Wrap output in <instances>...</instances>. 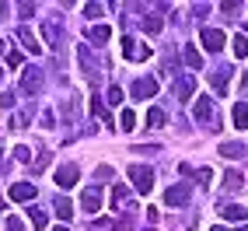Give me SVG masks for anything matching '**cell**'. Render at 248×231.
I'll return each mask as SVG.
<instances>
[{
	"instance_id": "cell-1",
	"label": "cell",
	"mask_w": 248,
	"mask_h": 231,
	"mask_svg": "<svg viewBox=\"0 0 248 231\" xmlns=\"http://www.w3.org/2000/svg\"><path fill=\"white\" fill-rule=\"evenodd\" d=\"M126 175H129V182H133L137 193H151L154 189V168L151 165H129Z\"/></svg>"
},
{
	"instance_id": "cell-2",
	"label": "cell",
	"mask_w": 248,
	"mask_h": 231,
	"mask_svg": "<svg viewBox=\"0 0 248 231\" xmlns=\"http://www.w3.org/2000/svg\"><path fill=\"white\" fill-rule=\"evenodd\" d=\"M42 42H46L49 49H60L63 42H67V35H63V25H60L56 18H46V21H42Z\"/></svg>"
},
{
	"instance_id": "cell-3",
	"label": "cell",
	"mask_w": 248,
	"mask_h": 231,
	"mask_svg": "<svg viewBox=\"0 0 248 231\" xmlns=\"http://www.w3.org/2000/svg\"><path fill=\"white\" fill-rule=\"evenodd\" d=\"M123 56L126 60H133V63H143V60H151V46H143V42H137V39H123Z\"/></svg>"
},
{
	"instance_id": "cell-4",
	"label": "cell",
	"mask_w": 248,
	"mask_h": 231,
	"mask_svg": "<svg viewBox=\"0 0 248 231\" xmlns=\"http://www.w3.org/2000/svg\"><path fill=\"white\" fill-rule=\"evenodd\" d=\"M102 203H105V196H102V186H88L84 189V196H80V207H84L88 214H98V210H102Z\"/></svg>"
},
{
	"instance_id": "cell-5",
	"label": "cell",
	"mask_w": 248,
	"mask_h": 231,
	"mask_svg": "<svg viewBox=\"0 0 248 231\" xmlns=\"http://www.w3.org/2000/svg\"><path fill=\"white\" fill-rule=\"evenodd\" d=\"M200 42H203V49H206V53H217V49H224V32L220 28H203L200 32Z\"/></svg>"
},
{
	"instance_id": "cell-6",
	"label": "cell",
	"mask_w": 248,
	"mask_h": 231,
	"mask_svg": "<svg viewBox=\"0 0 248 231\" xmlns=\"http://www.w3.org/2000/svg\"><path fill=\"white\" fill-rule=\"evenodd\" d=\"M21 91H25V95H39V91H42V70H39V67H28V70L21 74Z\"/></svg>"
},
{
	"instance_id": "cell-7",
	"label": "cell",
	"mask_w": 248,
	"mask_h": 231,
	"mask_svg": "<svg viewBox=\"0 0 248 231\" xmlns=\"http://www.w3.org/2000/svg\"><path fill=\"white\" fill-rule=\"evenodd\" d=\"M39 196V186H31V182H14L11 186V200L14 203H31Z\"/></svg>"
},
{
	"instance_id": "cell-8",
	"label": "cell",
	"mask_w": 248,
	"mask_h": 231,
	"mask_svg": "<svg viewBox=\"0 0 248 231\" xmlns=\"http://www.w3.org/2000/svg\"><path fill=\"white\" fill-rule=\"evenodd\" d=\"M77 179H80V168H77V165H60V168H56V186H63V189L77 186Z\"/></svg>"
},
{
	"instance_id": "cell-9",
	"label": "cell",
	"mask_w": 248,
	"mask_h": 231,
	"mask_svg": "<svg viewBox=\"0 0 248 231\" xmlns=\"http://www.w3.org/2000/svg\"><path fill=\"white\" fill-rule=\"evenodd\" d=\"M77 60H80V70H84L88 77L98 74V60H94V53H91V46H77Z\"/></svg>"
},
{
	"instance_id": "cell-10",
	"label": "cell",
	"mask_w": 248,
	"mask_h": 231,
	"mask_svg": "<svg viewBox=\"0 0 248 231\" xmlns=\"http://www.w3.org/2000/svg\"><path fill=\"white\" fill-rule=\"evenodd\" d=\"M157 77H140L137 84H133V98H154L157 95Z\"/></svg>"
},
{
	"instance_id": "cell-11",
	"label": "cell",
	"mask_w": 248,
	"mask_h": 231,
	"mask_svg": "<svg viewBox=\"0 0 248 231\" xmlns=\"http://www.w3.org/2000/svg\"><path fill=\"white\" fill-rule=\"evenodd\" d=\"M164 203H171V207L189 203V186H186V182H182V186H171L168 193H164Z\"/></svg>"
},
{
	"instance_id": "cell-12",
	"label": "cell",
	"mask_w": 248,
	"mask_h": 231,
	"mask_svg": "<svg viewBox=\"0 0 248 231\" xmlns=\"http://www.w3.org/2000/svg\"><path fill=\"white\" fill-rule=\"evenodd\" d=\"M192 116H196V119H200V123H206L210 116H213V102H210V95H203L200 102L192 105Z\"/></svg>"
},
{
	"instance_id": "cell-13",
	"label": "cell",
	"mask_w": 248,
	"mask_h": 231,
	"mask_svg": "<svg viewBox=\"0 0 248 231\" xmlns=\"http://www.w3.org/2000/svg\"><path fill=\"white\" fill-rule=\"evenodd\" d=\"M18 42L28 49V53H42V46H39L35 35H31V28H18Z\"/></svg>"
},
{
	"instance_id": "cell-14",
	"label": "cell",
	"mask_w": 248,
	"mask_h": 231,
	"mask_svg": "<svg viewBox=\"0 0 248 231\" xmlns=\"http://www.w3.org/2000/svg\"><path fill=\"white\" fill-rule=\"evenodd\" d=\"M224 189H227V193L245 189V175H241V172H234V168H227V172H224Z\"/></svg>"
},
{
	"instance_id": "cell-15",
	"label": "cell",
	"mask_w": 248,
	"mask_h": 231,
	"mask_svg": "<svg viewBox=\"0 0 248 231\" xmlns=\"http://www.w3.org/2000/svg\"><path fill=\"white\" fill-rule=\"evenodd\" d=\"M31 116H35V105L28 102V105H25V109H21V112H18V116L11 119V130H25V126L31 123Z\"/></svg>"
},
{
	"instance_id": "cell-16",
	"label": "cell",
	"mask_w": 248,
	"mask_h": 231,
	"mask_svg": "<svg viewBox=\"0 0 248 231\" xmlns=\"http://www.w3.org/2000/svg\"><path fill=\"white\" fill-rule=\"evenodd\" d=\"M227 77H231V67H217V70H213V91H217V95L227 91Z\"/></svg>"
},
{
	"instance_id": "cell-17",
	"label": "cell",
	"mask_w": 248,
	"mask_h": 231,
	"mask_svg": "<svg viewBox=\"0 0 248 231\" xmlns=\"http://www.w3.org/2000/svg\"><path fill=\"white\" fill-rule=\"evenodd\" d=\"M53 207H56V217H63V221H70V217H74V203L67 200V196H56Z\"/></svg>"
},
{
	"instance_id": "cell-18",
	"label": "cell",
	"mask_w": 248,
	"mask_h": 231,
	"mask_svg": "<svg viewBox=\"0 0 248 231\" xmlns=\"http://www.w3.org/2000/svg\"><path fill=\"white\" fill-rule=\"evenodd\" d=\"M192 88H196V81H192L189 74H186V77H178V81H175V95L182 98V102H186V98L192 95Z\"/></svg>"
},
{
	"instance_id": "cell-19",
	"label": "cell",
	"mask_w": 248,
	"mask_h": 231,
	"mask_svg": "<svg viewBox=\"0 0 248 231\" xmlns=\"http://www.w3.org/2000/svg\"><path fill=\"white\" fill-rule=\"evenodd\" d=\"M129 200H133V196H129V189H126V186H115V193H112V207H115V210H126Z\"/></svg>"
},
{
	"instance_id": "cell-20",
	"label": "cell",
	"mask_w": 248,
	"mask_h": 231,
	"mask_svg": "<svg viewBox=\"0 0 248 231\" xmlns=\"http://www.w3.org/2000/svg\"><path fill=\"white\" fill-rule=\"evenodd\" d=\"M231 119H234L238 130H248V102H238L234 112H231Z\"/></svg>"
},
{
	"instance_id": "cell-21",
	"label": "cell",
	"mask_w": 248,
	"mask_h": 231,
	"mask_svg": "<svg viewBox=\"0 0 248 231\" xmlns=\"http://www.w3.org/2000/svg\"><path fill=\"white\" fill-rule=\"evenodd\" d=\"M220 217H224V221H231V224H238V221H245V207H238V203H227V207L220 210Z\"/></svg>"
},
{
	"instance_id": "cell-22",
	"label": "cell",
	"mask_w": 248,
	"mask_h": 231,
	"mask_svg": "<svg viewBox=\"0 0 248 231\" xmlns=\"http://www.w3.org/2000/svg\"><path fill=\"white\" fill-rule=\"evenodd\" d=\"M182 60H186L192 70H200V67H203V56H200V49H192V46H182Z\"/></svg>"
},
{
	"instance_id": "cell-23",
	"label": "cell",
	"mask_w": 248,
	"mask_h": 231,
	"mask_svg": "<svg viewBox=\"0 0 248 231\" xmlns=\"http://www.w3.org/2000/svg\"><path fill=\"white\" fill-rule=\"evenodd\" d=\"M220 154L224 158H245V144L241 140H227V144H220Z\"/></svg>"
},
{
	"instance_id": "cell-24",
	"label": "cell",
	"mask_w": 248,
	"mask_h": 231,
	"mask_svg": "<svg viewBox=\"0 0 248 231\" xmlns=\"http://www.w3.org/2000/svg\"><path fill=\"white\" fill-rule=\"evenodd\" d=\"M88 39H91V42H108V39H112V28H108V25H91Z\"/></svg>"
},
{
	"instance_id": "cell-25",
	"label": "cell",
	"mask_w": 248,
	"mask_h": 231,
	"mask_svg": "<svg viewBox=\"0 0 248 231\" xmlns=\"http://www.w3.org/2000/svg\"><path fill=\"white\" fill-rule=\"evenodd\" d=\"M164 123H168L164 109H151V112H147V126H151V130H157V126H164Z\"/></svg>"
},
{
	"instance_id": "cell-26",
	"label": "cell",
	"mask_w": 248,
	"mask_h": 231,
	"mask_svg": "<svg viewBox=\"0 0 248 231\" xmlns=\"http://www.w3.org/2000/svg\"><path fill=\"white\" fill-rule=\"evenodd\" d=\"M231 49H234L238 60H245V56H248V39H245V35H234V39H231Z\"/></svg>"
},
{
	"instance_id": "cell-27",
	"label": "cell",
	"mask_w": 248,
	"mask_h": 231,
	"mask_svg": "<svg viewBox=\"0 0 248 231\" xmlns=\"http://www.w3.org/2000/svg\"><path fill=\"white\" fill-rule=\"evenodd\" d=\"M28 214H31V224H35V228H39V231H46V228H49V214H42V210H39V207H31V210H28Z\"/></svg>"
},
{
	"instance_id": "cell-28",
	"label": "cell",
	"mask_w": 248,
	"mask_h": 231,
	"mask_svg": "<svg viewBox=\"0 0 248 231\" xmlns=\"http://www.w3.org/2000/svg\"><path fill=\"white\" fill-rule=\"evenodd\" d=\"M161 28H164V21H161V18H154V14H151V18H143V32H151V35H157Z\"/></svg>"
},
{
	"instance_id": "cell-29",
	"label": "cell",
	"mask_w": 248,
	"mask_h": 231,
	"mask_svg": "<svg viewBox=\"0 0 248 231\" xmlns=\"http://www.w3.org/2000/svg\"><path fill=\"white\" fill-rule=\"evenodd\" d=\"M21 63H25V56L18 53V49H11V53H7V67H11V70H18Z\"/></svg>"
},
{
	"instance_id": "cell-30",
	"label": "cell",
	"mask_w": 248,
	"mask_h": 231,
	"mask_svg": "<svg viewBox=\"0 0 248 231\" xmlns=\"http://www.w3.org/2000/svg\"><path fill=\"white\" fill-rule=\"evenodd\" d=\"M108 105H123V88H119V84L108 88Z\"/></svg>"
},
{
	"instance_id": "cell-31",
	"label": "cell",
	"mask_w": 248,
	"mask_h": 231,
	"mask_svg": "<svg viewBox=\"0 0 248 231\" xmlns=\"http://www.w3.org/2000/svg\"><path fill=\"white\" fill-rule=\"evenodd\" d=\"M119 126H123V130H133V126H137V116H133V112L126 109V112L119 116Z\"/></svg>"
},
{
	"instance_id": "cell-32",
	"label": "cell",
	"mask_w": 248,
	"mask_h": 231,
	"mask_svg": "<svg viewBox=\"0 0 248 231\" xmlns=\"http://www.w3.org/2000/svg\"><path fill=\"white\" fill-rule=\"evenodd\" d=\"M84 14H88V18H102V14H105V4H84Z\"/></svg>"
},
{
	"instance_id": "cell-33",
	"label": "cell",
	"mask_w": 248,
	"mask_h": 231,
	"mask_svg": "<svg viewBox=\"0 0 248 231\" xmlns=\"http://www.w3.org/2000/svg\"><path fill=\"white\" fill-rule=\"evenodd\" d=\"M14 158H18L21 165H28V161H31V151H28L25 144H18V147H14Z\"/></svg>"
},
{
	"instance_id": "cell-34",
	"label": "cell",
	"mask_w": 248,
	"mask_h": 231,
	"mask_svg": "<svg viewBox=\"0 0 248 231\" xmlns=\"http://www.w3.org/2000/svg\"><path fill=\"white\" fill-rule=\"evenodd\" d=\"M7 231H28V228H25L21 217H14V214H11V217H7Z\"/></svg>"
},
{
	"instance_id": "cell-35",
	"label": "cell",
	"mask_w": 248,
	"mask_h": 231,
	"mask_svg": "<svg viewBox=\"0 0 248 231\" xmlns=\"http://www.w3.org/2000/svg\"><path fill=\"white\" fill-rule=\"evenodd\" d=\"M196 179H200L203 186H210V182H213V172H210V168H196Z\"/></svg>"
},
{
	"instance_id": "cell-36",
	"label": "cell",
	"mask_w": 248,
	"mask_h": 231,
	"mask_svg": "<svg viewBox=\"0 0 248 231\" xmlns=\"http://www.w3.org/2000/svg\"><path fill=\"white\" fill-rule=\"evenodd\" d=\"M18 14L21 18H31V14H35V4H18Z\"/></svg>"
},
{
	"instance_id": "cell-37",
	"label": "cell",
	"mask_w": 248,
	"mask_h": 231,
	"mask_svg": "<svg viewBox=\"0 0 248 231\" xmlns=\"http://www.w3.org/2000/svg\"><path fill=\"white\" fill-rule=\"evenodd\" d=\"M0 105H4V109H14V95L4 91V95H0Z\"/></svg>"
},
{
	"instance_id": "cell-38",
	"label": "cell",
	"mask_w": 248,
	"mask_h": 231,
	"mask_svg": "<svg viewBox=\"0 0 248 231\" xmlns=\"http://www.w3.org/2000/svg\"><path fill=\"white\" fill-rule=\"evenodd\" d=\"M98 179H112V168H108V165H105V168H98V172H94V182H98Z\"/></svg>"
},
{
	"instance_id": "cell-39",
	"label": "cell",
	"mask_w": 248,
	"mask_h": 231,
	"mask_svg": "<svg viewBox=\"0 0 248 231\" xmlns=\"http://www.w3.org/2000/svg\"><path fill=\"white\" fill-rule=\"evenodd\" d=\"M7 11H11L7 4H0V21H7Z\"/></svg>"
},
{
	"instance_id": "cell-40",
	"label": "cell",
	"mask_w": 248,
	"mask_h": 231,
	"mask_svg": "<svg viewBox=\"0 0 248 231\" xmlns=\"http://www.w3.org/2000/svg\"><path fill=\"white\" fill-rule=\"evenodd\" d=\"M4 207H7V200H4V196H0V210H4Z\"/></svg>"
},
{
	"instance_id": "cell-41",
	"label": "cell",
	"mask_w": 248,
	"mask_h": 231,
	"mask_svg": "<svg viewBox=\"0 0 248 231\" xmlns=\"http://www.w3.org/2000/svg\"><path fill=\"white\" fill-rule=\"evenodd\" d=\"M0 56H4V39H0Z\"/></svg>"
},
{
	"instance_id": "cell-42",
	"label": "cell",
	"mask_w": 248,
	"mask_h": 231,
	"mask_svg": "<svg viewBox=\"0 0 248 231\" xmlns=\"http://www.w3.org/2000/svg\"><path fill=\"white\" fill-rule=\"evenodd\" d=\"M53 231H70V228H53Z\"/></svg>"
},
{
	"instance_id": "cell-43",
	"label": "cell",
	"mask_w": 248,
	"mask_h": 231,
	"mask_svg": "<svg viewBox=\"0 0 248 231\" xmlns=\"http://www.w3.org/2000/svg\"><path fill=\"white\" fill-rule=\"evenodd\" d=\"M210 231H224V228H220V224H217V228H210Z\"/></svg>"
},
{
	"instance_id": "cell-44",
	"label": "cell",
	"mask_w": 248,
	"mask_h": 231,
	"mask_svg": "<svg viewBox=\"0 0 248 231\" xmlns=\"http://www.w3.org/2000/svg\"><path fill=\"white\" fill-rule=\"evenodd\" d=\"M0 81H4V70H0Z\"/></svg>"
},
{
	"instance_id": "cell-45",
	"label": "cell",
	"mask_w": 248,
	"mask_h": 231,
	"mask_svg": "<svg viewBox=\"0 0 248 231\" xmlns=\"http://www.w3.org/2000/svg\"><path fill=\"white\" fill-rule=\"evenodd\" d=\"M245 32H248V25H245Z\"/></svg>"
}]
</instances>
